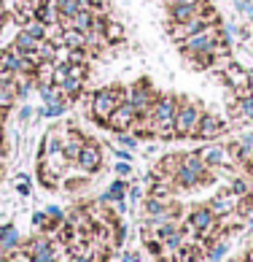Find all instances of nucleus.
<instances>
[{
    "instance_id": "nucleus-5",
    "label": "nucleus",
    "mask_w": 253,
    "mask_h": 262,
    "mask_svg": "<svg viewBox=\"0 0 253 262\" xmlns=\"http://www.w3.org/2000/svg\"><path fill=\"white\" fill-rule=\"evenodd\" d=\"M221 27H223V22L218 19V22H213V25H208V27H202L199 33L189 35L186 41H181V43H175V46H178V52H181V54H205V52L213 54V46L218 43Z\"/></svg>"
},
{
    "instance_id": "nucleus-18",
    "label": "nucleus",
    "mask_w": 253,
    "mask_h": 262,
    "mask_svg": "<svg viewBox=\"0 0 253 262\" xmlns=\"http://www.w3.org/2000/svg\"><path fill=\"white\" fill-rule=\"evenodd\" d=\"M35 19H41L43 25H62V14H60V3L48 0V3L35 8Z\"/></svg>"
},
{
    "instance_id": "nucleus-38",
    "label": "nucleus",
    "mask_w": 253,
    "mask_h": 262,
    "mask_svg": "<svg viewBox=\"0 0 253 262\" xmlns=\"http://www.w3.org/2000/svg\"><path fill=\"white\" fill-rule=\"evenodd\" d=\"M16 192H19L22 198H30V176L19 173V179H16Z\"/></svg>"
},
{
    "instance_id": "nucleus-8",
    "label": "nucleus",
    "mask_w": 253,
    "mask_h": 262,
    "mask_svg": "<svg viewBox=\"0 0 253 262\" xmlns=\"http://www.w3.org/2000/svg\"><path fill=\"white\" fill-rule=\"evenodd\" d=\"M130 90V103L135 105V111H138V116H151L154 111V103H157V90H154V84L148 79H138L135 84L127 86Z\"/></svg>"
},
{
    "instance_id": "nucleus-12",
    "label": "nucleus",
    "mask_w": 253,
    "mask_h": 262,
    "mask_svg": "<svg viewBox=\"0 0 253 262\" xmlns=\"http://www.w3.org/2000/svg\"><path fill=\"white\" fill-rule=\"evenodd\" d=\"M103 160H105V154H103V146L97 141H86L84 143V151H81V157H79V168L81 173H86V176H94L97 170L103 168Z\"/></svg>"
},
{
    "instance_id": "nucleus-42",
    "label": "nucleus",
    "mask_w": 253,
    "mask_h": 262,
    "mask_svg": "<svg viewBox=\"0 0 253 262\" xmlns=\"http://www.w3.org/2000/svg\"><path fill=\"white\" fill-rule=\"evenodd\" d=\"M127 192H130V200H132V203H140V200L145 198V192H143V187H140V184H135V187H130Z\"/></svg>"
},
{
    "instance_id": "nucleus-22",
    "label": "nucleus",
    "mask_w": 253,
    "mask_h": 262,
    "mask_svg": "<svg viewBox=\"0 0 253 262\" xmlns=\"http://www.w3.org/2000/svg\"><path fill=\"white\" fill-rule=\"evenodd\" d=\"M105 38H108L111 46H121L127 41V27L121 22H116V19H108V25H105Z\"/></svg>"
},
{
    "instance_id": "nucleus-44",
    "label": "nucleus",
    "mask_w": 253,
    "mask_h": 262,
    "mask_svg": "<svg viewBox=\"0 0 253 262\" xmlns=\"http://www.w3.org/2000/svg\"><path fill=\"white\" fill-rule=\"evenodd\" d=\"M124 262H140V254H138V251H127Z\"/></svg>"
},
{
    "instance_id": "nucleus-7",
    "label": "nucleus",
    "mask_w": 253,
    "mask_h": 262,
    "mask_svg": "<svg viewBox=\"0 0 253 262\" xmlns=\"http://www.w3.org/2000/svg\"><path fill=\"white\" fill-rule=\"evenodd\" d=\"M22 249L27 251V254L33 257V262H60V244L52 238V235H46V232H41V235H33V238H27Z\"/></svg>"
},
{
    "instance_id": "nucleus-45",
    "label": "nucleus",
    "mask_w": 253,
    "mask_h": 262,
    "mask_svg": "<svg viewBox=\"0 0 253 262\" xmlns=\"http://www.w3.org/2000/svg\"><path fill=\"white\" fill-rule=\"evenodd\" d=\"M167 6H175V3H194V0H164ZM197 3H208V0H197Z\"/></svg>"
},
{
    "instance_id": "nucleus-20",
    "label": "nucleus",
    "mask_w": 253,
    "mask_h": 262,
    "mask_svg": "<svg viewBox=\"0 0 253 262\" xmlns=\"http://www.w3.org/2000/svg\"><path fill=\"white\" fill-rule=\"evenodd\" d=\"M127 189H130L127 187V179H116L111 187L100 195V200L108 203V206H113V203H119V200H127Z\"/></svg>"
},
{
    "instance_id": "nucleus-9",
    "label": "nucleus",
    "mask_w": 253,
    "mask_h": 262,
    "mask_svg": "<svg viewBox=\"0 0 253 262\" xmlns=\"http://www.w3.org/2000/svg\"><path fill=\"white\" fill-rule=\"evenodd\" d=\"M226 133V122H223V116L218 111H210L205 108L199 116V124H197V138L199 141H213L218 138V135Z\"/></svg>"
},
{
    "instance_id": "nucleus-35",
    "label": "nucleus",
    "mask_w": 253,
    "mask_h": 262,
    "mask_svg": "<svg viewBox=\"0 0 253 262\" xmlns=\"http://www.w3.org/2000/svg\"><path fill=\"white\" fill-rule=\"evenodd\" d=\"M89 52L86 49H70L67 52V62H73V65H89Z\"/></svg>"
},
{
    "instance_id": "nucleus-25",
    "label": "nucleus",
    "mask_w": 253,
    "mask_h": 262,
    "mask_svg": "<svg viewBox=\"0 0 253 262\" xmlns=\"http://www.w3.org/2000/svg\"><path fill=\"white\" fill-rule=\"evenodd\" d=\"M62 41H65L67 49H86V33L75 30V27H65Z\"/></svg>"
},
{
    "instance_id": "nucleus-2",
    "label": "nucleus",
    "mask_w": 253,
    "mask_h": 262,
    "mask_svg": "<svg viewBox=\"0 0 253 262\" xmlns=\"http://www.w3.org/2000/svg\"><path fill=\"white\" fill-rule=\"evenodd\" d=\"M127 100H130V90H127L124 84H108V86H100V90H92L89 116L100 124V127H105L108 116Z\"/></svg>"
},
{
    "instance_id": "nucleus-27",
    "label": "nucleus",
    "mask_w": 253,
    "mask_h": 262,
    "mask_svg": "<svg viewBox=\"0 0 253 262\" xmlns=\"http://www.w3.org/2000/svg\"><path fill=\"white\" fill-rule=\"evenodd\" d=\"M16 86H14V81L11 84H3L0 81V108H6V111H11L14 105H16Z\"/></svg>"
},
{
    "instance_id": "nucleus-4",
    "label": "nucleus",
    "mask_w": 253,
    "mask_h": 262,
    "mask_svg": "<svg viewBox=\"0 0 253 262\" xmlns=\"http://www.w3.org/2000/svg\"><path fill=\"white\" fill-rule=\"evenodd\" d=\"M202 103L189 100L181 95L178 103V114H175V138H197V124L202 116Z\"/></svg>"
},
{
    "instance_id": "nucleus-1",
    "label": "nucleus",
    "mask_w": 253,
    "mask_h": 262,
    "mask_svg": "<svg viewBox=\"0 0 253 262\" xmlns=\"http://www.w3.org/2000/svg\"><path fill=\"white\" fill-rule=\"evenodd\" d=\"M181 95L159 92L151 111V127L159 141H175V114H178Z\"/></svg>"
},
{
    "instance_id": "nucleus-13",
    "label": "nucleus",
    "mask_w": 253,
    "mask_h": 262,
    "mask_svg": "<svg viewBox=\"0 0 253 262\" xmlns=\"http://www.w3.org/2000/svg\"><path fill=\"white\" fill-rule=\"evenodd\" d=\"M135 119H138V111H135V105H132L130 100H127V103H121L119 108L108 116L105 127L113 130V133H130L132 124H135Z\"/></svg>"
},
{
    "instance_id": "nucleus-10",
    "label": "nucleus",
    "mask_w": 253,
    "mask_h": 262,
    "mask_svg": "<svg viewBox=\"0 0 253 262\" xmlns=\"http://www.w3.org/2000/svg\"><path fill=\"white\" fill-rule=\"evenodd\" d=\"M199 157L205 160L208 168H216V170H221V168H235V165H237V160L229 154L226 143H213V141H210L205 149H199Z\"/></svg>"
},
{
    "instance_id": "nucleus-16",
    "label": "nucleus",
    "mask_w": 253,
    "mask_h": 262,
    "mask_svg": "<svg viewBox=\"0 0 253 262\" xmlns=\"http://www.w3.org/2000/svg\"><path fill=\"white\" fill-rule=\"evenodd\" d=\"M237 203H240V198L226 187V189L216 192V195L208 200V206H210V211L216 213V216H226V213H235L237 211Z\"/></svg>"
},
{
    "instance_id": "nucleus-39",
    "label": "nucleus",
    "mask_w": 253,
    "mask_h": 262,
    "mask_svg": "<svg viewBox=\"0 0 253 262\" xmlns=\"http://www.w3.org/2000/svg\"><path fill=\"white\" fill-rule=\"evenodd\" d=\"M33 116H35V108H33V105H19V114H16V119L19 122H22V124H27V122H30L33 119Z\"/></svg>"
},
{
    "instance_id": "nucleus-23",
    "label": "nucleus",
    "mask_w": 253,
    "mask_h": 262,
    "mask_svg": "<svg viewBox=\"0 0 253 262\" xmlns=\"http://www.w3.org/2000/svg\"><path fill=\"white\" fill-rule=\"evenodd\" d=\"M60 90H62V95H67L73 103L81 98V92L86 90V79H73V76H67V79L60 84Z\"/></svg>"
},
{
    "instance_id": "nucleus-15",
    "label": "nucleus",
    "mask_w": 253,
    "mask_h": 262,
    "mask_svg": "<svg viewBox=\"0 0 253 262\" xmlns=\"http://www.w3.org/2000/svg\"><path fill=\"white\" fill-rule=\"evenodd\" d=\"M218 79L229 86V90H245V86H253V73L248 71V68H242L237 62H232L226 71H223Z\"/></svg>"
},
{
    "instance_id": "nucleus-17",
    "label": "nucleus",
    "mask_w": 253,
    "mask_h": 262,
    "mask_svg": "<svg viewBox=\"0 0 253 262\" xmlns=\"http://www.w3.org/2000/svg\"><path fill=\"white\" fill-rule=\"evenodd\" d=\"M22 246V238H19V230L14 227V225H0V251L3 254H8V251H14V249H19Z\"/></svg>"
},
{
    "instance_id": "nucleus-47",
    "label": "nucleus",
    "mask_w": 253,
    "mask_h": 262,
    "mask_svg": "<svg viewBox=\"0 0 253 262\" xmlns=\"http://www.w3.org/2000/svg\"><path fill=\"white\" fill-rule=\"evenodd\" d=\"M24 3H30L33 8H38V6H43V0H24Z\"/></svg>"
},
{
    "instance_id": "nucleus-6",
    "label": "nucleus",
    "mask_w": 253,
    "mask_h": 262,
    "mask_svg": "<svg viewBox=\"0 0 253 262\" xmlns=\"http://www.w3.org/2000/svg\"><path fill=\"white\" fill-rule=\"evenodd\" d=\"M218 11L216 8H208L202 16H194V19H189V22H167V35H170V41L172 43H181V41H186L189 35H194V33H199L202 27H208V25H213V22H218Z\"/></svg>"
},
{
    "instance_id": "nucleus-3",
    "label": "nucleus",
    "mask_w": 253,
    "mask_h": 262,
    "mask_svg": "<svg viewBox=\"0 0 253 262\" xmlns=\"http://www.w3.org/2000/svg\"><path fill=\"white\" fill-rule=\"evenodd\" d=\"M208 165L199 157V151H181V170L175 173V187L178 192L199 189V181L205 176Z\"/></svg>"
},
{
    "instance_id": "nucleus-46",
    "label": "nucleus",
    "mask_w": 253,
    "mask_h": 262,
    "mask_svg": "<svg viewBox=\"0 0 253 262\" xmlns=\"http://www.w3.org/2000/svg\"><path fill=\"white\" fill-rule=\"evenodd\" d=\"M79 6H81V8H92L94 0H79Z\"/></svg>"
},
{
    "instance_id": "nucleus-31",
    "label": "nucleus",
    "mask_w": 253,
    "mask_h": 262,
    "mask_svg": "<svg viewBox=\"0 0 253 262\" xmlns=\"http://www.w3.org/2000/svg\"><path fill=\"white\" fill-rule=\"evenodd\" d=\"M35 52L41 54V62H54V57H57V46H54L52 41H46V38H43V41L38 43V49H35Z\"/></svg>"
},
{
    "instance_id": "nucleus-34",
    "label": "nucleus",
    "mask_w": 253,
    "mask_h": 262,
    "mask_svg": "<svg viewBox=\"0 0 253 262\" xmlns=\"http://www.w3.org/2000/svg\"><path fill=\"white\" fill-rule=\"evenodd\" d=\"M22 30H24V33H30L33 38H41V41L46 38V25L41 22V19H30V22H27Z\"/></svg>"
},
{
    "instance_id": "nucleus-36",
    "label": "nucleus",
    "mask_w": 253,
    "mask_h": 262,
    "mask_svg": "<svg viewBox=\"0 0 253 262\" xmlns=\"http://www.w3.org/2000/svg\"><path fill=\"white\" fill-rule=\"evenodd\" d=\"M116 141H119V146H121V149H130V151L140 143L132 133H116Z\"/></svg>"
},
{
    "instance_id": "nucleus-30",
    "label": "nucleus",
    "mask_w": 253,
    "mask_h": 262,
    "mask_svg": "<svg viewBox=\"0 0 253 262\" xmlns=\"http://www.w3.org/2000/svg\"><path fill=\"white\" fill-rule=\"evenodd\" d=\"M250 176H232V181H229V189L235 192L237 198H245L248 192H253V187H250Z\"/></svg>"
},
{
    "instance_id": "nucleus-29",
    "label": "nucleus",
    "mask_w": 253,
    "mask_h": 262,
    "mask_svg": "<svg viewBox=\"0 0 253 262\" xmlns=\"http://www.w3.org/2000/svg\"><path fill=\"white\" fill-rule=\"evenodd\" d=\"M229 251V238H218L216 244L208 246V262H221Z\"/></svg>"
},
{
    "instance_id": "nucleus-40",
    "label": "nucleus",
    "mask_w": 253,
    "mask_h": 262,
    "mask_svg": "<svg viewBox=\"0 0 253 262\" xmlns=\"http://www.w3.org/2000/svg\"><path fill=\"white\" fill-rule=\"evenodd\" d=\"M116 176H119V179H130L132 176V165L130 162H124V160H119V162H116Z\"/></svg>"
},
{
    "instance_id": "nucleus-49",
    "label": "nucleus",
    "mask_w": 253,
    "mask_h": 262,
    "mask_svg": "<svg viewBox=\"0 0 253 262\" xmlns=\"http://www.w3.org/2000/svg\"><path fill=\"white\" fill-rule=\"evenodd\" d=\"M43 3H48V0H43Z\"/></svg>"
},
{
    "instance_id": "nucleus-11",
    "label": "nucleus",
    "mask_w": 253,
    "mask_h": 262,
    "mask_svg": "<svg viewBox=\"0 0 253 262\" xmlns=\"http://www.w3.org/2000/svg\"><path fill=\"white\" fill-rule=\"evenodd\" d=\"M181 222H183V225H189V227L197 230V235H202V232H205L210 225H216L218 216L210 211L208 203H202V206H194V208H189L186 213H183V219H181Z\"/></svg>"
},
{
    "instance_id": "nucleus-41",
    "label": "nucleus",
    "mask_w": 253,
    "mask_h": 262,
    "mask_svg": "<svg viewBox=\"0 0 253 262\" xmlns=\"http://www.w3.org/2000/svg\"><path fill=\"white\" fill-rule=\"evenodd\" d=\"M235 8H237L242 16L253 19V6H250V0H235Z\"/></svg>"
},
{
    "instance_id": "nucleus-48",
    "label": "nucleus",
    "mask_w": 253,
    "mask_h": 262,
    "mask_svg": "<svg viewBox=\"0 0 253 262\" xmlns=\"http://www.w3.org/2000/svg\"><path fill=\"white\" fill-rule=\"evenodd\" d=\"M248 225H250V230H253V219H248Z\"/></svg>"
},
{
    "instance_id": "nucleus-50",
    "label": "nucleus",
    "mask_w": 253,
    "mask_h": 262,
    "mask_svg": "<svg viewBox=\"0 0 253 262\" xmlns=\"http://www.w3.org/2000/svg\"><path fill=\"white\" fill-rule=\"evenodd\" d=\"M205 262H208V259H205Z\"/></svg>"
},
{
    "instance_id": "nucleus-43",
    "label": "nucleus",
    "mask_w": 253,
    "mask_h": 262,
    "mask_svg": "<svg viewBox=\"0 0 253 262\" xmlns=\"http://www.w3.org/2000/svg\"><path fill=\"white\" fill-rule=\"evenodd\" d=\"M46 213H48L52 219H57V222H65V211H62L60 206H48V208H46Z\"/></svg>"
},
{
    "instance_id": "nucleus-28",
    "label": "nucleus",
    "mask_w": 253,
    "mask_h": 262,
    "mask_svg": "<svg viewBox=\"0 0 253 262\" xmlns=\"http://www.w3.org/2000/svg\"><path fill=\"white\" fill-rule=\"evenodd\" d=\"M181 57L191 65V71H210V65H213L210 52H205V54H181Z\"/></svg>"
},
{
    "instance_id": "nucleus-37",
    "label": "nucleus",
    "mask_w": 253,
    "mask_h": 262,
    "mask_svg": "<svg viewBox=\"0 0 253 262\" xmlns=\"http://www.w3.org/2000/svg\"><path fill=\"white\" fill-rule=\"evenodd\" d=\"M240 111H242V119L245 122H253V95L240 100Z\"/></svg>"
},
{
    "instance_id": "nucleus-33",
    "label": "nucleus",
    "mask_w": 253,
    "mask_h": 262,
    "mask_svg": "<svg viewBox=\"0 0 253 262\" xmlns=\"http://www.w3.org/2000/svg\"><path fill=\"white\" fill-rule=\"evenodd\" d=\"M86 184H89V179L86 176H75V179H62V187L60 189H65V192H81Z\"/></svg>"
},
{
    "instance_id": "nucleus-14",
    "label": "nucleus",
    "mask_w": 253,
    "mask_h": 262,
    "mask_svg": "<svg viewBox=\"0 0 253 262\" xmlns=\"http://www.w3.org/2000/svg\"><path fill=\"white\" fill-rule=\"evenodd\" d=\"M210 8V0L208 3H175V6H167V19L170 22H189L194 16H202Z\"/></svg>"
},
{
    "instance_id": "nucleus-26",
    "label": "nucleus",
    "mask_w": 253,
    "mask_h": 262,
    "mask_svg": "<svg viewBox=\"0 0 253 262\" xmlns=\"http://www.w3.org/2000/svg\"><path fill=\"white\" fill-rule=\"evenodd\" d=\"M54 84V62H41L35 71V90L38 86H52Z\"/></svg>"
},
{
    "instance_id": "nucleus-21",
    "label": "nucleus",
    "mask_w": 253,
    "mask_h": 262,
    "mask_svg": "<svg viewBox=\"0 0 253 262\" xmlns=\"http://www.w3.org/2000/svg\"><path fill=\"white\" fill-rule=\"evenodd\" d=\"M19 65H22V52H16L11 43L3 46V49H0V68H3V71L16 73V71H19Z\"/></svg>"
},
{
    "instance_id": "nucleus-24",
    "label": "nucleus",
    "mask_w": 253,
    "mask_h": 262,
    "mask_svg": "<svg viewBox=\"0 0 253 262\" xmlns=\"http://www.w3.org/2000/svg\"><path fill=\"white\" fill-rule=\"evenodd\" d=\"M38 43H41V38H33L30 33H24V30H19L14 35V41H11V46L16 52H33V49H38Z\"/></svg>"
},
{
    "instance_id": "nucleus-19",
    "label": "nucleus",
    "mask_w": 253,
    "mask_h": 262,
    "mask_svg": "<svg viewBox=\"0 0 253 262\" xmlns=\"http://www.w3.org/2000/svg\"><path fill=\"white\" fill-rule=\"evenodd\" d=\"M92 25H94L92 8H81V11H75L70 19H65V27H75V30H81V33H89Z\"/></svg>"
},
{
    "instance_id": "nucleus-32",
    "label": "nucleus",
    "mask_w": 253,
    "mask_h": 262,
    "mask_svg": "<svg viewBox=\"0 0 253 262\" xmlns=\"http://www.w3.org/2000/svg\"><path fill=\"white\" fill-rule=\"evenodd\" d=\"M38 181H41L46 189H52V192L62 187V176H54V173H46V170H38Z\"/></svg>"
}]
</instances>
